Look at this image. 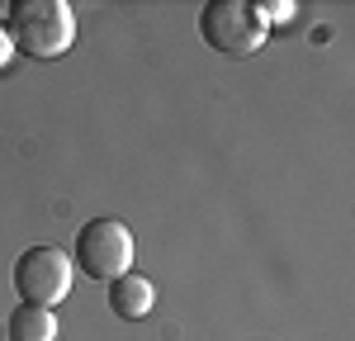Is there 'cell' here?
<instances>
[{"label":"cell","mask_w":355,"mask_h":341,"mask_svg":"<svg viewBox=\"0 0 355 341\" xmlns=\"http://www.w3.org/2000/svg\"><path fill=\"white\" fill-rule=\"evenodd\" d=\"M5 33L24 57H62L76 43V15L67 0H15L5 15Z\"/></svg>","instance_id":"1"},{"label":"cell","mask_w":355,"mask_h":341,"mask_svg":"<svg viewBox=\"0 0 355 341\" xmlns=\"http://www.w3.org/2000/svg\"><path fill=\"white\" fill-rule=\"evenodd\" d=\"M256 15L266 19V28H270V24H289V15H294V5H256Z\"/></svg>","instance_id":"7"},{"label":"cell","mask_w":355,"mask_h":341,"mask_svg":"<svg viewBox=\"0 0 355 341\" xmlns=\"http://www.w3.org/2000/svg\"><path fill=\"white\" fill-rule=\"evenodd\" d=\"M10 341H57V313L19 304L10 317Z\"/></svg>","instance_id":"6"},{"label":"cell","mask_w":355,"mask_h":341,"mask_svg":"<svg viewBox=\"0 0 355 341\" xmlns=\"http://www.w3.org/2000/svg\"><path fill=\"white\" fill-rule=\"evenodd\" d=\"M71 265H81L85 275L100 284L128 275V265H133V232H128V223H119V218H90L76 232V261Z\"/></svg>","instance_id":"3"},{"label":"cell","mask_w":355,"mask_h":341,"mask_svg":"<svg viewBox=\"0 0 355 341\" xmlns=\"http://www.w3.org/2000/svg\"><path fill=\"white\" fill-rule=\"evenodd\" d=\"M10 57H15V43H10V33H5V19H0V71L10 67Z\"/></svg>","instance_id":"8"},{"label":"cell","mask_w":355,"mask_h":341,"mask_svg":"<svg viewBox=\"0 0 355 341\" xmlns=\"http://www.w3.org/2000/svg\"><path fill=\"white\" fill-rule=\"evenodd\" d=\"M71 256L62 247H28L15 256V294L33 308H57L71 294Z\"/></svg>","instance_id":"4"},{"label":"cell","mask_w":355,"mask_h":341,"mask_svg":"<svg viewBox=\"0 0 355 341\" xmlns=\"http://www.w3.org/2000/svg\"><path fill=\"white\" fill-rule=\"evenodd\" d=\"M152 304H157V289H152V280H142V275H119V280H110V313L114 317H123V322H137V317H147L152 313Z\"/></svg>","instance_id":"5"},{"label":"cell","mask_w":355,"mask_h":341,"mask_svg":"<svg viewBox=\"0 0 355 341\" xmlns=\"http://www.w3.org/2000/svg\"><path fill=\"white\" fill-rule=\"evenodd\" d=\"M266 19L256 15V5L246 0H209L199 15V38L218 57H251L266 43Z\"/></svg>","instance_id":"2"}]
</instances>
